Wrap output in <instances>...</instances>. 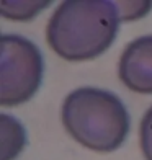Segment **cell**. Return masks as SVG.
Returning <instances> with one entry per match:
<instances>
[{
  "instance_id": "cell-1",
  "label": "cell",
  "mask_w": 152,
  "mask_h": 160,
  "mask_svg": "<svg viewBox=\"0 0 152 160\" xmlns=\"http://www.w3.org/2000/svg\"><path fill=\"white\" fill-rule=\"evenodd\" d=\"M121 23L116 2L66 0L57 5L46 26V39L69 62L95 59L113 44Z\"/></svg>"
},
{
  "instance_id": "cell-2",
  "label": "cell",
  "mask_w": 152,
  "mask_h": 160,
  "mask_svg": "<svg viewBox=\"0 0 152 160\" xmlns=\"http://www.w3.org/2000/svg\"><path fill=\"white\" fill-rule=\"evenodd\" d=\"M61 118L72 139L100 154L121 147L131 128L123 101L114 93L95 87L70 92L62 103Z\"/></svg>"
},
{
  "instance_id": "cell-3",
  "label": "cell",
  "mask_w": 152,
  "mask_h": 160,
  "mask_svg": "<svg viewBox=\"0 0 152 160\" xmlns=\"http://www.w3.org/2000/svg\"><path fill=\"white\" fill-rule=\"evenodd\" d=\"M43 54L33 41L20 34L2 36L0 105L18 106L38 92L43 80Z\"/></svg>"
},
{
  "instance_id": "cell-4",
  "label": "cell",
  "mask_w": 152,
  "mask_h": 160,
  "mask_svg": "<svg viewBox=\"0 0 152 160\" xmlns=\"http://www.w3.org/2000/svg\"><path fill=\"white\" fill-rule=\"evenodd\" d=\"M118 75L126 88L152 95V34L141 36L124 48L118 62Z\"/></svg>"
},
{
  "instance_id": "cell-5",
  "label": "cell",
  "mask_w": 152,
  "mask_h": 160,
  "mask_svg": "<svg viewBox=\"0 0 152 160\" xmlns=\"http://www.w3.org/2000/svg\"><path fill=\"white\" fill-rule=\"evenodd\" d=\"M0 155L2 160H15L26 144V132L23 124L13 116L0 114Z\"/></svg>"
},
{
  "instance_id": "cell-6",
  "label": "cell",
  "mask_w": 152,
  "mask_h": 160,
  "mask_svg": "<svg viewBox=\"0 0 152 160\" xmlns=\"http://www.w3.org/2000/svg\"><path fill=\"white\" fill-rule=\"evenodd\" d=\"M49 5V0H43V2L41 0H2L0 2V13L8 20L28 21Z\"/></svg>"
},
{
  "instance_id": "cell-7",
  "label": "cell",
  "mask_w": 152,
  "mask_h": 160,
  "mask_svg": "<svg viewBox=\"0 0 152 160\" xmlns=\"http://www.w3.org/2000/svg\"><path fill=\"white\" fill-rule=\"evenodd\" d=\"M141 150L146 160H152V106L144 113L139 126Z\"/></svg>"
},
{
  "instance_id": "cell-8",
  "label": "cell",
  "mask_w": 152,
  "mask_h": 160,
  "mask_svg": "<svg viewBox=\"0 0 152 160\" xmlns=\"http://www.w3.org/2000/svg\"><path fill=\"white\" fill-rule=\"evenodd\" d=\"M116 5L119 8L121 21H133L147 15L152 2H116Z\"/></svg>"
}]
</instances>
